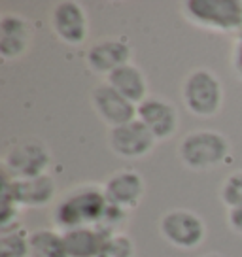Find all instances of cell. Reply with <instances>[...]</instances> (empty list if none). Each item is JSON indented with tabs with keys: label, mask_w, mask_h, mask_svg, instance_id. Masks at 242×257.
Returning <instances> with one entry per match:
<instances>
[{
	"label": "cell",
	"mask_w": 242,
	"mask_h": 257,
	"mask_svg": "<svg viewBox=\"0 0 242 257\" xmlns=\"http://www.w3.org/2000/svg\"><path fill=\"white\" fill-rule=\"evenodd\" d=\"M219 199L229 208L242 206V169L231 172L223 180V184L219 187Z\"/></svg>",
	"instance_id": "20"
},
{
	"label": "cell",
	"mask_w": 242,
	"mask_h": 257,
	"mask_svg": "<svg viewBox=\"0 0 242 257\" xmlns=\"http://www.w3.org/2000/svg\"><path fill=\"white\" fill-rule=\"evenodd\" d=\"M91 104L98 117L104 121L106 125H110V128L137 119V104H133L123 95H119L106 81L93 89Z\"/></svg>",
	"instance_id": "11"
},
{
	"label": "cell",
	"mask_w": 242,
	"mask_h": 257,
	"mask_svg": "<svg viewBox=\"0 0 242 257\" xmlns=\"http://www.w3.org/2000/svg\"><path fill=\"white\" fill-rule=\"evenodd\" d=\"M131 53L133 49L125 38H102L89 48L85 61L93 72L106 78L123 64L131 63Z\"/></svg>",
	"instance_id": "14"
},
{
	"label": "cell",
	"mask_w": 242,
	"mask_h": 257,
	"mask_svg": "<svg viewBox=\"0 0 242 257\" xmlns=\"http://www.w3.org/2000/svg\"><path fill=\"white\" fill-rule=\"evenodd\" d=\"M108 201L104 189L95 184H85L68 191L53 208V223L61 233L78 227H95L102 217Z\"/></svg>",
	"instance_id": "1"
},
{
	"label": "cell",
	"mask_w": 242,
	"mask_h": 257,
	"mask_svg": "<svg viewBox=\"0 0 242 257\" xmlns=\"http://www.w3.org/2000/svg\"><path fill=\"white\" fill-rule=\"evenodd\" d=\"M49 161H51V155L46 144L31 138V140H21L10 148L2 161V169L12 178L23 180V178L46 174Z\"/></svg>",
	"instance_id": "6"
},
{
	"label": "cell",
	"mask_w": 242,
	"mask_h": 257,
	"mask_svg": "<svg viewBox=\"0 0 242 257\" xmlns=\"http://www.w3.org/2000/svg\"><path fill=\"white\" fill-rule=\"evenodd\" d=\"M231 144L225 135L212 128H197L182 138L178 157L191 170H208L219 167L229 157Z\"/></svg>",
	"instance_id": "2"
},
{
	"label": "cell",
	"mask_w": 242,
	"mask_h": 257,
	"mask_svg": "<svg viewBox=\"0 0 242 257\" xmlns=\"http://www.w3.org/2000/svg\"><path fill=\"white\" fill-rule=\"evenodd\" d=\"M184 16L193 25L218 32H238L242 29L240 0H187Z\"/></svg>",
	"instance_id": "4"
},
{
	"label": "cell",
	"mask_w": 242,
	"mask_h": 257,
	"mask_svg": "<svg viewBox=\"0 0 242 257\" xmlns=\"http://www.w3.org/2000/svg\"><path fill=\"white\" fill-rule=\"evenodd\" d=\"M155 142L157 140L154 138V135L138 119L110 128V133H108V144L112 148V152L123 159L146 157L154 150Z\"/></svg>",
	"instance_id": "9"
},
{
	"label": "cell",
	"mask_w": 242,
	"mask_h": 257,
	"mask_svg": "<svg viewBox=\"0 0 242 257\" xmlns=\"http://www.w3.org/2000/svg\"><path fill=\"white\" fill-rule=\"evenodd\" d=\"M127 219H129V212L127 210L119 208V206H113V204L108 202L104 214H102V217L98 219V223L95 227L108 238V236H113V234H123Z\"/></svg>",
	"instance_id": "19"
},
{
	"label": "cell",
	"mask_w": 242,
	"mask_h": 257,
	"mask_svg": "<svg viewBox=\"0 0 242 257\" xmlns=\"http://www.w3.org/2000/svg\"><path fill=\"white\" fill-rule=\"evenodd\" d=\"M31 257H68L63 233L55 229H36L31 233Z\"/></svg>",
	"instance_id": "17"
},
{
	"label": "cell",
	"mask_w": 242,
	"mask_h": 257,
	"mask_svg": "<svg viewBox=\"0 0 242 257\" xmlns=\"http://www.w3.org/2000/svg\"><path fill=\"white\" fill-rule=\"evenodd\" d=\"M2 184L8 185L19 208H44L55 199L57 185L51 174H40L34 178L16 180L2 169Z\"/></svg>",
	"instance_id": "7"
},
{
	"label": "cell",
	"mask_w": 242,
	"mask_h": 257,
	"mask_svg": "<svg viewBox=\"0 0 242 257\" xmlns=\"http://www.w3.org/2000/svg\"><path fill=\"white\" fill-rule=\"evenodd\" d=\"M233 70L234 74L242 80V29L238 31V38H236V44H234L233 49Z\"/></svg>",
	"instance_id": "23"
},
{
	"label": "cell",
	"mask_w": 242,
	"mask_h": 257,
	"mask_svg": "<svg viewBox=\"0 0 242 257\" xmlns=\"http://www.w3.org/2000/svg\"><path fill=\"white\" fill-rule=\"evenodd\" d=\"M202 257H223L221 253H206V255H202Z\"/></svg>",
	"instance_id": "24"
},
{
	"label": "cell",
	"mask_w": 242,
	"mask_h": 257,
	"mask_svg": "<svg viewBox=\"0 0 242 257\" xmlns=\"http://www.w3.org/2000/svg\"><path fill=\"white\" fill-rule=\"evenodd\" d=\"M159 233L178 249L199 248L206 236V225L191 210L176 208L167 212L159 221Z\"/></svg>",
	"instance_id": "5"
},
{
	"label": "cell",
	"mask_w": 242,
	"mask_h": 257,
	"mask_svg": "<svg viewBox=\"0 0 242 257\" xmlns=\"http://www.w3.org/2000/svg\"><path fill=\"white\" fill-rule=\"evenodd\" d=\"M98 257H137V246L127 234L108 236Z\"/></svg>",
	"instance_id": "21"
},
{
	"label": "cell",
	"mask_w": 242,
	"mask_h": 257,
	"mask_svg": "<svg viewBox=\"0 0 242 257\" xmlns=\"http://www.w3.org/2000/svg\"><path fill=\"white\" fill-rule=\"evenodd\" d=\"M68 257H98L106 236L97 227H78L63 233Z\"/></svg>",
	"instance_id": "16"
},
{
	"label": "cell",
	"mask_w": 242,
	"mask_h": 257,
	"mask_svg": "<svg viewBox=\"0 0 242 257\" xmlns=\"http://www.w3.org/2000/svg\"><path fill=\"white\" fill-rule=\"evenodd\" d=\"M227 225L231 227L233 233L242 234V206L229 208V212H227Z\"/></svg>",
	"instance_id": "22"
},
{
	"label": "cell",
	"mask_w": 242,
	"mask_h": 257,
	"mask_svg": "<svg viewBox=\"0 0 242 257\" xmlns=\"http://www.w3.org/2000/svg\"><path fill=\"white\" fill-rule=\"evenodd\" d=\"M182 100L195 117H214L223 104V87L218 76L208 68H195L182 83Z\"/></svg>",
	"instance_id": "3"
},
{
	"label": "cell",
	"mask_w": 242,
	"mask_h": 257,
	"mask_svg": "<svg viewBox=\"0 0 242 257\" xmlns=\"http://www.w3.org/2000/svg\"><path fill=\"white\" fill-rule=\"evenodd\" d=\"M106 195V201L119 206L123 210H133L137 208L146 191L144 178L140 176V172L131 169H123L113 172L112 176L106 180V184L102 185Z\"/></svg>",
	"instance_id": "12"
},
{
	"label": "cell",
	"mask_w": 242,
	"mask_h": 257,
	"mask_svg": "<svg viewBox=\"0 0 242 257\" xmlns=\"http://www.w3.org/2000/svg\"><path fill=\"white\" fill-rule=\"evenodd\" d=\"M51 29L63 44L80 46L87 40L89 19L81 4L74 0L57 2L51 12Z\"/></svg>",
	"instance_id": "8"
},
{
	"label": "cell",
	"mask_w": 242,
	"mask_h": 257,
	"mask_svg": "<svg viewBox=\"0 0 242 257\" xmlns=\"http://www.w3.org/2000/svg\"><path fill=\"white\" fill-rule=\"evenodd\" d=\"M137 119L142 121L155 140L174 137L180 123L176 106L163 96H146L137 106Z\"/></svg>",
	"instance_id": "10"
},
{
	"label": "cell",
	"mask_w": 242,
	"mask_h": 257,
	"mask_svg": "<svg viewBox=\"0 0 242 257\" xmlns=\"http://www.w3.org/2000/svg\"><path fill=\"white\" fill-rule=\"evenodd\" d=\"M106 83L137 106L148 96V81L144 72L133 63L123 64L110 76H106Z\"/></svg>",
	"instance_id": "15"
},
{
	"label": "cell",
	"mask_w": 242,
	"mask_h": 257,
	"mask_svg": "<svg viewBox=\"0 0 242 257\" xmlns=\"http://www.w3.org/2000/svg\"><path fill=\"white\" fill-rule=\"evenodd\" d=\"M33 25L19 14H4L0 17V55L4 61L23 57L33 44Z\"/></svg>",
	"instance_id": "13"
},
{
	"label": "cell",
	"mask_w": 242,
	"mask_h": 257,
	"mask_svg": "<svg viewBox=\"0 0 242 257\" xmlns=\"http://www.w3.org/2000/svg\"><path fill=\"white\" fill-rule=\"evenodd\" d=\"M0 257H31V233L17 223L0 231Z\"/></svg>",
	"instance_id": "18"
}]
</instances>
